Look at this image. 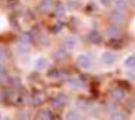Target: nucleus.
I'll list each match as a JSON object with an SVG mask.
<instances>
[{"label": "nucleus", "instance_id": "1a4fd4ad", "mask_svg": "<svg viewBox=\"0 0 135 120\" xmlns=\"http://www.w3.org/2000/svg\"><path fill=\"white\" fill-rule=\"evenodd\" d=\"M123 66H125L126 69L135 67V53H128L123 57Z\"/></svg>", "mask_w": 135, "mask_h": 120}, {"label": "nucleus", "instance_id": "f03ea898", "mask_svg": "<svg viewBox=\"0 0 135 120\" xmlns=\"http://www.w3.org/2000/svg\"><path fill=\"white\" fill-rule=\"evenodd\" d=\"M75 63H76V66L79 67V69L90 70V69H93V66H94V60H93V57L88 53H79L76 57H75Z\"/></svg>", "mask_w": 135, "mask_h": 120}, {"label": "nucleus", "instance_id": "4be33fe9", "mask_svg": "<svg viewBox=\"0 0 135 120\" xmlns=\"http://www.w3.org/2000/svg\"><path fill=\"white\" fill-rule=\"evenodd\" d=\"M4 72H6V67H4L3 62H0V75H3Z\"/></svg>", "mask_w": 135, "mask_h": 120}, {"label": "nucleus", "instance_id": "dca6fc26", "mask_svg": "<svg viewBox=\"0 0 135 120\" xmlns=\"http://www.w3.org/2000/svg\"><path fill=\"white\" fill-rule=\"evenodd\" d=\"M125 76H126V79H128V81H131V82H135V67L126 69Z\"/></svg>", "mask_w": 135, "mask_h": 120}, {"label": "nucleus", "instance_id": "20e7f679", "mask_svg": "<svg viewBox=\"0 0 135 120\" xmlns=\"http://www.w3.org/2000/svg\"><path fill=\"white\" fill-rule=\"evenodd\" d=\"M78 46H79V40L75 35H66L63 38V41H62V47H63L68 53L69 51H74Z\"/></svg>", "mask_w": 135, "mask_h": 120}, {"label": "nucleus", "instance_id": "412c9836", "mask_svg": "<svg viewBox=\"0 0 135 120\" xmlns=\"http://www.w3.org/2000/svg\"><path fill=\"white\" fill-rule=\"evenodd\" d=\"M4 59H6V50L3 47H0V62H3Z\"/></svg>", "mask_w": 135, "mask_h": 120}, {"label": "nucleus", "instance_id": "aec40b11", "mask_svg": "<svg viewBox=\"0 0 135 120\" xmlns=\"http://www.w3.org/2000/svg\"><path fill=\"white\" fill-rule=\"evenodd\" d=\"M56 15H57V16L65 15V6H63V4H59V6H56Z\"/></svg>", "mask_w": 135, "mask_h": 120}, {"label": "nucleus", "instance_id": "9b49d317", "mask_svg": "<svg viewBox=\"0 0 135 120\" xmlns=\"http://www.w3.org/2000/svg\"><path fill=\"white\" fill-rule=\"evenodd\" d=\"M119 34H120V29H119L118 25H112V27H109L107 29H106V35H107L109 38H118Z\"/></svg>", "mask_w": 135, "mask_h": 120}, {"label": "nucleus", "instance_id": "423d86ee", "mask_svg": "<svg viewBox=\"0 0 135 120\" xmlns=\"http://www.w3.org/2000/svg\"><path fill=\"white\" fill-rule=\"evenodd\" d=\"M82 114L78 108H68L63 114V120H81Z\"/></svg>", "mask_w": 135, "mask_h": 120}, {"label": "nucleus", "instance_id": "f8f14e48", "mask_svg": "<svg viewBox=\"0 0 135 120\" xmlns=\"http://www.w3.org/2000/svg\"><path fill=\"white\" fill-rule=\"evenodd\" d=\"M109 120H126V116L122 110H113L109 114Z\"/></svg>", "mask_w": 135, "mask_h": 120}, {"label": "nucleus", "instance_id": "b1692460", "mask_svg": "<svg viewBox=\"0 0 135 120\" xmlns=\"http://www.w3.org/2000/svg\"><path fill=\"white\" fill-rule=\"evenodd\" d=\"M0 120H3V113L0 111Z\"/></svg>", "mask_w": 135, "mask_h": 120}, {"label": "nucleus", "instance_id": "f257e3e1", "mask_svg": "<svg viewBox=\"0 0 135 120\" xmlns=\"http://www.w3.org/2000/svg\"><path fill=\"white\" fill-rule=\"evenodd\" d=\"M98 59H100L101 64H104L106 67H110V66H115L116 63H118V53L113 50H103L100 53V56H98Z\"/></svg>", "mask_w": 135, "mask_h": 120}, {"label": "nucleus", "instance_id": "4468645a", "mask_svg": "<svg viewBox=\"0 0 135 120\" xmlns=\"http://www.w3.org/2000/svg\"><path fill=\"white\" fill-rule=\"evenodd\" d=\"M113 4H115V9H119V10H125L128 7L126 0H113Z\"/></svg>", "mask_w": 135, "mask_h": 120}, {"label": "nucleus", "instance_id": "7ed1b4c3", "mask_svg": "<svg viewBox=\"0 0 135 120\" xmlns=\"http://www.w3.org/2000/svg\"><path fill=\"white\" fill-rule=\"evenodd\" d=\"M32 67L37 72H46V70L50 67V59L47 56H44V54H40L34 59L32 62Z\"/></svg>", "mask_w": 135, "mask_h": 120}, {"label": "nucleus", "instance_id": "a211bd4d", "mask_svg": "<svg viewBox=\"0 0 135 120\" xmlns=\"http://www.w3.org/2000/svg\"><path fill=\"white\" fill-rule=\"evenodd\" d=\"M18 120H32V116H31L30 111H21L19 116H18Z\"/></svg>", "mask_w": 135, "mask_h": 120}, {"label": "nucleus", "instance_id": "6ab92c4d", "mask_svg": "<svg viewBox=\"0 0 135 120\" xmlns=\"http://www.w3.org/2000/svg\"><path fill=\"white\" fill-rule=\"evenodd\" d=\"M38 119L40 120H50V113L47 110H41L38 113Z\"/></svg>", "mask_w": 135, "mask_h": 120}, {"label": "nucleus", "instance_id": "5701e85b", "mask_svg": "<svg viewBox=\"0 0 135 120\" xmlns=\"http://www.w3.org/2000/svg\"><path fill=\"white\" fill-rule=\"evenodd\" d=\"M112 2H113V0H100V3L103 4V6H109Z\"/></svg>", "mask_w": 135, "mask_h": 120}, {"label": "nucleus", "instance_id": "2eb2a0df", "mask_svg": "<svg viewBox=\"0 0 135 120\" xmlns=\"http://www.w3.org/2000/svg\"><path fill=\"white\" fill-rule=\"evenodd\" d=\"M69 85H71L72 88H82L84 87V82H82L81 79H78V78H74V79H69Z\"/></svg>", "mask_w": 135, "mask_h": 120}, {"label": "nucleus", "instance_id": "39448f33", "mask_svg": "<svg viewBox=\"0 0 135 120\" xmlns=\"http://www.w3.org/2000/svg\"><path fill=\"white\" fill-rule=\"evenodd\" d=\"M109 18L113 22V25H120V23L125 22V13H123V10H119V9L112 10L109 13Z\"/></svg>", "mask_w": 135, "mask_h": 120}, {"label": "nucleus", "instance_id": "0eeeda50", "mask_svg": "<svg viewBox=\"0 0 135 120\" xmlns=\"http://www.w3.org/2000/svg\"><path fill=\"white\" fill-rule=\"evenodd\" d=\"M54 7V2L53 0H40L38 2V9L41 12H50Z\"/></svg>", "mask_w": 135, "mask_h": 120}, {"label": "nucleus", "instance_id": "f3484780", "mask_svg": "<svg viewBox=\"0 0 135 120\" xmlns=\"http://www.w3.org/2000/svg\"><path fill=\"white\" fill-rule=\"evenodd\" d=\"M66 54H68V51L65 50L63 47H60V48L56 51V59H57V60H65V59H66Z\"/></svg>", "mask_w": 135, "mask_h": 120}, {"label": "nucleus", "instance_id": "ddd939ff", "mask_svg": "<svg viewBox=\"0 0 135 120\" xmlns=\"http://www.w3.org/2000/svg\"><path fill=\"white\" fill-rule=\"evenodd\" d=\"M16 51L19 54H28L31 51V46H30V44H27V43H19L16 46Z\"/></svg>", "mask_w": 135, "mask_h": 120}, {"label": "nucleus", "instance_id": "9d476101", "mask_svg": "<svg viewBox=\"0 0 135 120\" xmlns=\"http://www.w3.org/2000/svg\"><path fill=\"white\" fill-rule=\"evenodd\" d=\"M66 103H68V97L65 94H59V95H56V97L53 98V106L54 107H63V106H66Z\"/></svg>", "mask_w": 135, "mask_h": 120}, {"label": "nucleus", "instance_id": "6e6552de", "mask_svg": "<svg viewBox=\"0 0 135 120\" xmlns=\"http://www.w3.org/2000/svg\"><path fill=\"white\" fill-rule=\"evenodd\" d=\"M110 97L115 101H122L125 98V91L122 89V88H113L110 91Z\"/></svg>", "mask_w": 135, "mask_h": 120}]
</instances>
